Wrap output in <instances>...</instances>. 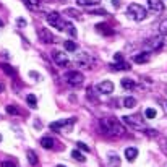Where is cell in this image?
Listing matches in <instances>:
<instances>
[{
  "label": "cell",
  "mask_w": 167,
  "mask_h": 167,
  "mask_svg": "<svg viewBox=\"0 0 167 167\" xmlns=\"http://www.w3.org/2000/svg\"><path fill=\"white\" fill-rule=\"evenodd\" d=\"M101 128H102V132L107 135V136H123L125 135V128L123 125L118 122L115 117H104L101 120Z\"/></svg>",
  "instance_id": "1"
},
{
  "label": "cell",
  "mask_w": 167,
  "mask_h": 167,
  "mask_svg": "<svg viewBox=\"0 0 167 167\" xmlns=\"http://www.w3.org/2000/svg\"><path fill=\"white\" fill-rule=\"evenodd\" d=\"M122 120H123V123H127L128 127H132L133 130H138V132H143L144 133L146 130H148V127L144 125L141 115H123Z\"/></svg>",
  "instance_id": "2"
},
{
  "label": "cell",
  "mask_w": 167,
  "mask_h": 167,
  "mask_svg": "<svg viewBox=\"0 0 167 167\" xmlns=\"http://www.w3.org/2000/svg\"><path fill=\"white\" fill-rule=\"evenodd\" d=\"M127 15L132 18V20H135V21H143L148 13H146L144 7L138 5V3H130L128 8H127Z\"/></svg>",
  "instance_id": "3"
},
{
  "label": "cell",
  "mask_w": 167,
  "mask_h": 167,
  "mask_svg": "<svg viewBox=\"0 0 167 167\" xmlns=\"http://www.w3.org/2000/svg\"><path fill=\"white\" fill-rule=\"evenodd\" d=\"M63 80L67 81L70 86L80 88V86L83 85V81H85V76H83L78 70H71V71H67V73H65V75H63Z\"/></svg>",
  "instance_id": "4"
},
{
  "label": "cell",
  "mask_w": 167,
  "mask_h": 167,
  "mask_svg": "<svg viewBox=\"0 0 167 167\" xmlns=\"http://www.w3.org/2000/svg\"><path fill=\"white\" fill-rule=\"evenodd\" d=\"M75 122L76 120L75 118H62V120H57V122H52L49 127H50V130H54V132H70L71 130V127L75 125Z\"/></svg>",
  "instance_id": "5"
},
{
  "label": "cell",
  "mask_w": 167,
  "mask_h": 167,
  "mask_svg": "<svg viewBox=\"0 0 167 167\" xmlns=\"http://www.w3.org/2000/svg\"><path fill=\"white\" fill-rule=\"evenodd\" d=\"M164 44V39L162 36H156V38H148L144 42H143V50L146 52H156L162 47Z\"/></svg>",
  "instance_id": "6"
},
{
  "label": "cell",
  "mask_w": 167,
  "mask_h": 167,
  "mask_svg": "<svg viewBox=\"0 0 167 167\" xmlns=\"http://www.w3.org/2000/svg\"><path fill=\"white\" fill-rule=\"evenodd\" d=\"M47 23L50 24V26H54V28H57L59 31H63L65 29V23L63 21V18L60 16V13L59 12H50L49 15H47Z\"/></svg>",
  "instance_id": "7"
},
{
  "label": "cell",
  "mask_w": 167,
  "mask_h": 167,
  "mask_svg": "<svg viewBox=\"0 0 167 167\" xmlns=\"http://www.w3.org/2000/svg\"><path fill=\"white\" fill-rule=\"evenodd\" d=\"M52 59H54V62L57 63L59 67H68V63H70V60H68L67 55H65V52L54 50L52 52Z\"/></svg>",
  "instance_id": "8"
},
{
  "label": "cell",
  "mask_w": 167,
  "mask_h": 167,
  "mask_svg": "<svg viewBox=\"0 0 167 167\" xmlns=\"http://www.w3.org/2000/svg\"><path fill=\"white\" fill-rule=\"evenodd\" d=\"M38 36H39L41 42H44V44H52V42H55V38L52 36V33H50L49 29H45V28L38 29Z\"/></svg>",
  "instance_id": "9"
},
{
  "label": "cell",
  "mask_w": 167,
  "mask_h": 167,
  "mask_svg": "<svg viewBox=\"0 0 167 167\" xmlns=\"http://www.w3.org/2000/svg\"><path fill=\"white\" fill-rule=\"evenodd\" d=\"M75 60H76V63L80 65V67H89L91 65V57L86 52H78L75 55Z\"/></svg>",
  "instance_id": "10"
},
{
  "label": "cell",
  "mask_w": 167,
  "mask_h": 167,
  "mask_svg": "<svg viewBox=\"0 0 167 167\" xmlns=\"http://www.w3.org/2000/svg\"><path fill=\"white\" fill-rule=\"evenodd\" d=\"M97 91L101 94H110L114 91V83L112 81H101L97 85Z\"/></svg>",
  "instance_id": "11"
},
{
  "label": "cell",
  "mask_w": 167,
  "mask_h": 167,
  "mask_svg": "<svg viewBox=\"0 0 167 167\" xmlns=\"http://www.w3.org/2000/svg\"><path fill=\"white\" fill-rule=\"evenodd\" d=\"M148 7H149V10L154 13H161L164 10L162 0H148Z\"/></svg>",
  "instance_id": "12"
},
{
  "label": "cell",
  "mask_w": 167,
  "mask_h": 167,
  "mask_svg": "<svg viewBox=\"0 0 167 167\" xmlns=\"http://www.w3.org/2000/svg\"><path fill=\"white\" fill-rule=\"evenodd\" d=\"M136 156H138V149H136V148H127V149H125V157H127V161L133 162V161L136 159Z\"/></svg>",
  "instance_id": "13"
},
{
  "label": "cell",
  "mask_w": 167,
  "mask_h": 167,
  "mask_svg": "<svg viewBox=\"0 0 167 167\" xmlns=\"http://www.w3.org/2000/svg\"><path fill=\"white\" fill-rule=\"evenodd\" d=\"M133 62H136V63H148V62H149V55H148L146 52H141V54L135 55Z\"/></svg>",
  "instance_id": "14"
},
{
  "label": "cell",
  "mask_w": 167,
  "mask_h": 167,
  "mask_svg": "<svg viewBox=\"0 0 167 167\" xmlns=\"http://www.w3.org/2000/svg\"><path fill=\"white\" fill-rule=\"evenodd\" d=\"M54 143H55V141L52 140V138H49V136H44L42 140H41V146L44 148V149H52Z\"/></svg>",
  "instance_id": "15"
},
{
  "label": "cell",
  "mask_w": 167,
  "mask_h": 167,
  "mask_svg": "<svg viewBox=\"0 0 167 167\" xmlns=\"http://www.w3.org/2000/svg\"><path fill=\"white\" fill-rule=\"evenodd\" d=\"M23 2H24V5L29 8V10H33V12L38 10L39 5H41V0H23Z\"/></svg>",
  "instance_id": "16"
},
{
  "label": "cell",
  "mask_w": 167,
  "mask_h": 167,
  "mask_svg": "<svg viewBox=\"0 0 167 167\" xmlns=\"http://www.w3.org/2000/svg\"><path fill=\"white\" fill-rule=\"evenodd\" d=\"M96 28H97V31H99V33H104V34H107V36H112V34H114V29L107 28V24H104V23L96 24Z\"/></svg>",
  "instance_id": "17"
},
{
  "label": "cell",
  "mask_w": 167,
  "mask_h": 167,
  "mask_svg": "<svg viewBox=\"0 0 167 167\" xmlns=\"http://www.w3.org/2000/svg\"><path fill=\"white\" fill-rule=\"evenodd\" d=\"M112 68H114V70H130V68H132V65L122 60V62H115V63L112 65Z\"/></svg>",
  "instance_id": "18"
},
{
  "label": "cell",
  "mask_w": 167,
  "mask_h": 167,
  "mask_svg": "<svg viewBox=\"0 0 167 167\" xmlns=\"http://www.w3.org/2000/svg\"><path fill=\"white\" fill-rule=\"evenodd\" d=\"M76 3L81 7H94L101 3V0H76Z\"/></svg>",
  "instance_id": "19"
},
{
  "label": "cell",
  "mask_w": 167,
  "mask_h": 167,
  "mask_svg": "<svg viewBox=\"0 0 167 167\" xmlns=\"http://www.w3.org/2000/svg\"><path fill=\"white\" fill-rule=\"evenodd\" d=\"M26 102H28V106H29L31 109L38 107V99H36L34 94H28V96H26Z\"/></svg>",
  "instance_id": "20"
},
{
  "label": "cell",
  "mask_w": 167,
  "mask_h": 167,
  "mask_svg": "<svg viewBox=\"0 0 167 167\" xmlns=\"http://www.w3.org/2000/svg\"><path fill=\"white\" fill-rule=\"evenodd\" d=\"M135 86H136V85H135L133 80H130V78H123V80H122V88H123V89H128V91H130V89H133Z\"/></svg>",
  "instance_id": "21"
},
{
  "label": "cell",
  "mask_w": 167,
  "mask_h": 167,
  "mask_svg": "<svg viewBox=\"0 0 167 167\" xmlns=\"http://www.w3.org/2000/svg\"><path fill=\"white\" fill-rule=\"evenodd\" d=\"M0 68H2L8 76H15V70H13V67H10V65H7V63H0Z\"/></svg>",
  "instance_id": "22"
},
{
  "label": "cell",
  "mask_w": 167,
  "mask_h": 167,
  "mask_svg": "<svg viewBox=\"0 0 167 167\" xmlns=\"http://www.w3.org/2000/svg\"><path fill=\"white\" fill-rule=\"evenodd\" d=\"M28 161H29L31 165H36V164H38V156H36V153H34L33 149L28 151Z\"/></svg>",
  "instance_id": "23"
},
{
  "label": "cell",
  "mask_w": 167,
  "mask_h": 167,
  "mask_svg": "<svg viewBox=\"0 0 167 167\" xmlns=\"http://www.w3.org/2000/svg\"><path fill=\"white\" fill-rule=\"evenodd\" d=\"M63 45H65V49H67L68 52H75L76 49H78V45L73 42V41H65L63 42Z\"/></svg>",
  "instance_id": "24"
},
{
  "label": "cell",
  "mask_w": 167,
  "mask_h": 167,
  "mask_svg": "<svg viewBox=\"0 0 167 167\" xmlns=\"http://www.w3.org/2000/svg\"><path fill=\"white\" fill-rule=\"evenodd\" d=\"M123 106L128 107V109L135 107V106H136V99H135V97H125V99H123Z\"/></svg>",
  "instance_id": "25"
},
{
  "label": "cell",
  "mask_w": 167,
  "mask_h": 167,
  "mask_svg": "<svg viewBox=\"0 0 167 167\" xmlns=\"http://www.w3.org/2000/svg\"><path fill=\"white\" fill-rule=\"evenodd\" d=\"M71 156H73V159H76V161H80V162H85L86 161V157L83 156L78 149H75V151H71Z\"/></svg>",
  "instance_id": "26"
},
{
  "label": "cell",
  "mask_w": 167,
  "mask_h": 167,
  "mask_svg": "<svg viewBox=\"0 0 167 167\" xmlns=\"http://www.w3.org/2000/svg\"><path fill=\"white\" fill-rule=\"evenodd\" d=\"M65 13H67L68 16H71V18H80V12L75 10V8H67V10H65Z\"/></svg>",
  "instance_id": "27"
},
{
  "label": "cell",
  "mask_w": 167,
  "mask_h": 167,
  "mask_svg": "<svg viewBox=\"0 0 167 167\" xmlns=\"http://www.w3.org/2000/svg\"><path fill=\"white\" fill-rule=\"evenodd\" d=\"M7 114H10V115H20V110H18V107H15V106H7Z\"/></svg>",
  "instance_id": "28"
},
{
  "label": "cell",
  "mask_w": 167,
  "mask_h": 167,
  "mask_svg": "<svg viewBox=\"0 0 167 167\" xmlns=\"http://www.w3.org/2000/svg\"><path fill=\"white\" fill-rule=\"evenodd\" d=\"M159 33L162 36H167V20H162L161 24H159Z\"/></svg>",
  "instance_id": "29"
},
{
  "label": "cell",
  "mask_w": 167,
  "mask_h": 167,
  "mask_svg": "<svg viewBox=\"0 0 167 167\" xmlns=\"http://www.w3.org/2000/svg\"><path fill=\"white\" fill-rule=\"evenodd\" d=\"M86 91H88V97H89V99H92V101H97V96H96V92H94L96 89H94V88L89 86Z\"/></svg>",
  "instance_id": "30"
},
{
  "label": "cell",
  "mask_w": 167,
  "mask_h": 167,
  "mask_svg": "<svg viewBox=\"0 0 167 167\" xmlns=\"http://www.w3.org/2000/svg\"><path fill=\"white\" fill-rule=\"evenodd\" d=\"M144 117H146V118H154V117H156V110L151 109V107L146 109V110H144Z\"/></svg>",
  "instance_id": "31"
},
{
  "label": "cell",
  "mask_w": 167,
  "mask_h": 167,
  "mask_svg": "<svg viewBox=\"0 0 167 167\" xmlns=\"http://www.w3.org/2000/svg\"><path fill=\"white\" fill-rule=\"evenodd\" d=\"M76 144H78V148H80V149H83V151H86V153H89V151H91V148H89V146H86V144L83 143V141H78Z\"/></svg>",
  "instance_id": "32"
},
{
  "label": "cell",
  "mask_w": 167,
  "mask_h": 167,
  "mask_svg": "<svg viewBox=\"0 0 167 167\" xmlns=\"http://www.w3.org/2000/svg\"><path fill=\"white\" fill-rule=\"evenodd\" d=\"M65 28L68 29V33H70L71 36H75V34H76V31H75V28H73V24H71V23H67V24H65Z\"/></svg>",
  "instance_id": "33"
},
{
  "label": "cell",
  "mask_w": 167,
  "mask_h": 167,
  "mask_svg": "<svg viewBox=\"0 0 167 167\" xmlns=\"http://www.w3.org/2000/svg\"><path fill=\"white\" fill-rule=\"evenodd\" d=\"M110 164H112V165H118V164H120V159L112 154V156H110Z\"/></svg>",
  "instance_id": "34"
},
{
  "label": "cell",
  "mask_w": 167,
  "mask_h": 167,
  "mask_svg": "<svg viewBox=\"0 0 167 167\" xmlns=\"http://www.w3.org/2000/svg\"><path fill=\"white\" fill-rule=\"evenodd\" d=\"M92 15H99V16H106L107 15V12L106 10H94V12H91Z\"/></svg>",
  "instance_id": "35"
},
{
  "label": "cell",
  "mask_w": 167,
  "mask_h": 167,
  "mask_svg": "<svg viewBox=\"0 0 167 167\" xmlns=\"http://www.w3.org/2000/svg\"><path fill=\"white\" fill-rule=\"evenodd\" d=\"M114 60H115V62H122V60H123L122 54H115V55H114Z\"/></svg>",
  "instance_id": "36"
},
{
  "label": "cell",
  "mask_w": 167,
  "mask_h": 167,
  "mask_svg": "<svg viewBox=\"0 0 167 167\" xmlns=\"http://www.w3.org/2000/svg\"><path fill=\"white\" fill-rule=\"evenodd\" d=\"M29 76H33L34 80H41V75H38L36 71H31V73H29Z\"/></svg>",
  "instance_id": "37"
},
{
  "label": "cell",
  "mask_w": 167,
  "mask_h": 167,
  "mask_svg": "<svg viewBox=\"0 0 167 167\" xmlns=\"http://www.w3.org/2000/svg\"><path fill=\"white\" fill-rule=\"evenodd\" d=\"M2 167H13V164L8 162V161H5V162H2Z\"/></svg>",
  "instance_id": "38"
},
{
  "label": "cell",
  "mask_w": 167,
  "mask_h": 167,
  "mask_svg": "<svg viewBox=\"0 0 167 167\" xmlns=\"http://www.w3.org/2000/svg\"><path fill=\"white\" fill-rule=\"evenodd\" d=\"M18 24H20V26H21V28H23V26H24V24H26V21H24V20H23V18H20V20H18Z\"/></svg>",
  "instance_id": "39"
},
{
  "label": "cell",
  "mask_w": 167,
  "mask_h": 167,
  "mask_svg": "<svg viewBox=\"0 0 167 167\" xmlns=\"http://www.w3.org/2000/svg\"><path fill=\"white\" fill-rule=\"evenodd\" d=\"M112 3H114V7H120V0H112Z\"/></svg>",
  "instance_id": "40"
},
{
  "label": "cell",
  "mask_w": 167,
  "mask_h": 167,
  "mask_svg": "<svg viewBox=\"0 0 167 167\" xmlns=\"http://www.w3.org/2000/svg\"><path fill=\"white\" fill-rule=\"evenodd\" d=\"M3 89H5V86L2 85V83H0V92H3Z\"/></svg>",
  "instance_id": "41"
},
{
  "label": "cell",
  "mask_w": 167,
  "mask_h": 167,
  "mask_svg": "<svg viewBox=\"0 0 167 167\" xmlns=\"http://www.w3.org/2000/svg\"><path fill=\"white\" fill-rule=\"evenodd\" d=\"M2 26H3V21H2V20H0V28H2Z\"/></svg>",
  "instance_id": "42"
},
{
  "label": "cell",
  "mask_w": 167,
  "mask_h": 167,
  "mask_svg": "<svg viewBox=\"0 0 167 167\" xmlns=\"http://www.w3.org/2000/svg\"><path fill=\"white\" fill-rule=\"evenodd\" d=\"M57 167H67V165H62V164H59V165H57Z\"/></svg>",
  "instance_id": "43"
},
{
  "label": "cell",
  "mask_w": 167,
  "mask_h": 167,
  "mask_svg": "<svg viewBox=\"0 0 167 167\" xmlns=\"http://www.w3.org/2000/svg\"><path fill=\"white\" fill-rule=\"evenodd\" d=\"M165 106H167V104H165Z\"/></svg>",
  "instance_id": "44"
}]
</instances>
